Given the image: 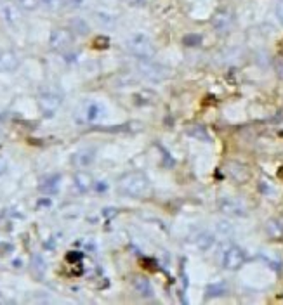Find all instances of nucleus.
Wrapping results in <instances>:
<instances>
[{
  "mask_svg": "<svg viewBox=\"0 0 283 305\" xmlns=\"http://www.w3.org/2000/svg\"><path fill=\"white\" fill-rule=\"evenodd\" d=\"M116 189L127 198H144L149 191V177L141 170L127 172L118 179Z\"/></svg>",
  "mask_w": 283,
  "mask_h": 305,
  "instance_id": "obj_1",
  "label": "nucleus"
},
{
  "mask_svg": "<svg viewBox=\"0 0 283 305\" xmlns=\"http://www.w3.org/2000/svg\"><path fill=\"white\" fill-rule=\"evenodd\" d=\"M127 49L132 56L137 57V59H151L155 56V45H153V40L149 39L144 33H132L127 39Z\"/></svg>",
  "mask_w": 283,
  "mask_h": 305,
  "instance_id": "obj_2",
  "label": "nucleus"
},
{
  "mask_svg": "<svg viewBox=\"0 0 283 305\" xmlns=\"http://www.w3.org/2000/svg\"><path fill=\"white\" fill-rule=\"evenodd\" d=\"M61 104H63V94L59 90L49 89L39 96V108L44 117H54L56 111L61 108Z\"/></svg>",
  "mask_w": 283,
  "mask_h": 305,
  "instance_id": "obj_3",
  "label": "nucleus"
},
{
  "mask_svg": "<svg viewBox=\"0 0 283 305\" xmlns=\"http://www.w3.org/2000/svg\"><path fill=\"white\" fill-rule=\"evenodd\" d=\"M217 208L224 215L230 217H247L248 215V207L238 198L231 196H223L217 200Z\"/></svg>",
  "mask_w": 283,
  "mask_h": 305,
  "instance_id": "obj_4",
  "label": "nucleus"
},
{
  "mask_svg": "<svg viewBox=\"0 0 283 305\" xmlns=\"http://www.w3.org/2000/svg\"><path fill=\"white\" fill-rule=\"evenodd\" d=\"M137 69H139L141 75L149 82H162L169 77L167 69H165L164 66L153 63L151 59H139V63H137Z\"/></svg>",
  "mask_w": 283,
  "mask_h": 305,
  "instance_id": "obj_5",
  "label": "nucleus"
},
{
  "mask_svg": "<svg viewBox=\"0 0 283 305\" xmlns=\"http://www.w3.org/2000/svg\"><path fill=\"white\" fill-rule=\"evenodd\" d=\"M73 44V33L66 28H56V30L51 31V36H49V45H51L52 51L63 52L66 49H70Z\"/></svg>",
  "mask_w": 283,
  "mask_h": 305,
  "instance_id": "obj_6",
  "label": "nucleus"
},
{
  "mask_svg": "<svg viewBox=\"0 0 283 305\" xmlns=\"http://www.w3.org/2000/svg\"><path fill=\"white\" fill-rule=\"evenodd\" d=\"M245 263V251L240 246H228L223 253V265L228 271H238Z\"/></svg>",
  "mask_w": 283,
  "mask_h": 305,
  "instance_id": "obj_7",
  "label": "nucleus"
},
{
  "mask_svg": "<svg viewBox=\"0 0 283 305\" xmlns=\"http://www.w3.org/2000/svg\"><path fill=\"white\" fill-rule=\"evenodd\" d=\"M235 24V12L231 9H219L212 16V28L217 33H228Z\"/></svg>",
  "mask_w": 283,
  "mask_h": 305,
  "instance_id": "obj_8",
  "label": "nucleus"
},
{
  "mask_svg": "<svg viewBox=\"0 0 283 305\" xmlns=\"http://www.w3.org/2000/svg\"><path fill=\"white\" fill-rule=\"evenodd\" d=\"M132 288L136 290L137 295L144 296V298H149V296H153V293H155L153 284L146 276H134V279H132Z\"/></svg>",
  "mask_w": 283,
  "mask_h": 305,
  "instance_id": "obj_9",
  "label": "nucleus"
},
{
  "mask_svg": "<svg viewBox=\"0 0 283 305\" xmlns=\"http://www.w3.org/2000/svg\"><path fill=\"white\" fill-rule=\"evenodd\" d=\"M96 160V149L92 147H85V149H80L73 155V165L77 168H87L94 163Z\"/></svg>",
  "mask_w": 283,
  "mask_h": 305,
  "instance_id": "obj_10",
  "label": "nucleus"
},
{
  "mask_svg": "<svg viewBox=\"0 0 283 305\" xmlns=\"http://www.w3.org/2000/svg\"><path fill=\"white\" fill-rule=\"evenodd\" d=\"M19 66V57L12 51H0V71H14Z\"/></svg>",
  "mask_w": 283,
  "mask_h": 305,
  "instance_id": "obj_11",
  "label": "nucleus"
},
{
  "mask_svg": "<svg viewBox=\"0 0 283 305\" xmlns=\"http://www.w3.org/2000/svg\"><path fill=\"white\" fill-rule=\"evenodd\" d=\"M266 234H268L271 240H281L283 238V218L281 217H273L266 222L264 225Z\"/></svg>",
  "mask_w": 283,
  "mask_h": 305,
  "instance_id": "obj_12",
  "label": "nucleus"
},
{
  "mask_svg": "<svg viewBox=\"0 0 283 305\" xmlns=\"http://www.w3.org/2000/svg\"><path fill=\"white\" fill-rule=\"evenodd\" d=\"M73 182H75V187H77L80 193H87L90 187H94L92 177L87 174L85 170H78L73 177Z\"/></svg>",
  "mask_w": 283,
  "mask_h": 305,
  "instance_id": "obj_13",
  "label": "nucleus"
},
{
  "mask_svg": "<svg viewBox=\"0 0 283 305\" xmlns=\"http://www.w3.org/2000/svg\"><path fill=\"white\" fill-rule=\"evenodd\" d=\"M0 16L6 19L7 23H16L19 19V6L12 2H6L0 6Z\"/></svg>",
  "mask_w": 283,
  "mask_h": 305,
  "instance_id": "obj_14",
  "label": "nucleus"
},
{
  "mask_svg": "<svg viewBox=\"0 0 283 305\" xmlns=\"http://www.w3.org/2000/svg\"><path fill=\"white\" fill-rule=\"evenodd\" d=\"M59 182H61V175L47 177V179H44L42 184H40V191L45 193V195H54V193H57V189H59Z\"/></svg>",
  "mask_w": 283,
  "mask_h": 305,
  "instance_id": "obj_15",
  "label": "nucleus"
},
{
  "mask_svg": "<svg viewBox=\"0 0 283 305\" xmlns=\"http://www.w3.org/2000/svg\"><path fill=\"white\" fill-rule=\"evenodd\" d=\"M195 245H197L198 250L207 251L214 245V236H212L210 233H207V231H202V233H198L197 236H195Z\"/></svg>",
  "mask_w": 283,
  "mask_h": 305,
  "instance_id": "obj_16",
  "label": "nucleus"
},
{
  "mask_svg": "<svg viewBox=\"0 0 283 305\" xmlns=\"http://www.w3.org/2000/svg\"><path fill=\"white\" fill-rule=\"evenodd\" d=\"M186 134L190 135V137H193V139H197V141H210V135H209V132H207V129L205 127H202V125H191L188 130H186Z\"/></svg>",
  "mask_w": 283,
  "mask_h": 305,
  "instance_id": "obj_17",
  "label": "nucleus"
},
{
  "mask_svg": "<svg viewBox=\"0 0 283 305\" xmlns=\"http://www.w3.org/2000/svg\"><path fill=\"white\" fill-rule=\"evenodd\" d=\"M101 117H103V108H101L99 104H96V102H90V104L87 106V109H85V118H87V122L94 123V122H98Z\"/></svg>",
  "mask_w": 283,
  "mask_h": 305,
  "instance_id": "obj_18",
  "label": "nucleus"
},
{
  "mask_svg": "<svg viewBox=\"0 0 283 305\" xmlns=\"http://www.w3.org/2000/svg\"><path fill=\"white\" fill-rule=\"evenodd\" d=\"M182 44H184L186 47H195V45L202 44V36L195 35V33H190V35H186L184 39H182Z\"/></svg>",
  "mask_w": 283,
  "mask_h": 305,
  "instance_id": "obj_19",
  "label": "nucleus"
},
{
  "mask_svg": "<svg viewBox=\"0 0 283 305\" xmlns=\"http://www.w3.org/2000/svg\"><path fill=\"white\" fill-rule=\"evenodd\" d=\"M16 4H18L21 9L33 11V9H37V7L40 6V0H16Z\"/></svg>",
  "mask_w": 283,
  "mask_h": 305,
  "instance_id": "obj_20",
  "label": "nucleus"
},
{
  "mask_svg": "<svg viewBox=\"0 0 283 305\" xmlns=\"http://www.w3.org/2000/svg\"><path fill=\"white\" fill-rule=\"evenodd\" d=\"M61 4H63V0H40V6H44L45 9H49V11L59 9Z\"/></svg>",
  "mask_w": 283,
  "mask_h": 305,
  "instance_id": "obj_21",
  "label": "nucleus"
},
{
  "mask_svg": "<svg viewBox=\"0 0 283 305\" xmlns=\"http://www.w3.org/2000/svg\"><path fill=\"white\" fill-rule=\"evenodd\" d=\"M217 231L221 234H231L233 233V227L228 222H219V225H217Z\"/></svg>",
  "mask_w": 283,
  "mask_h": 305,
  "instance_id": "obj_22",
  "label": "nucleus"
},
{
  "mask_svg": "<svg viewBox=\"0 0 283 305\" xmlns=\"http://www.w3.org/2000/svg\"><path fill=\"white\" fill-rule=\"evenodd\" d=\"M276 18L280 19V23L283 24V0H278L276 4Z\"/></svg>",
  "mask_w": 283,
  "mask_h": 305,
  "instance_id": "obj_23",
  "label": "nucleus"
},
{
  "mask_svg": "<svg viewBox=\"0 0 283 305\" xmlns=\"http://www.w3.org/2000/svg\"><path fill=\"white\" fill-rule=\"evenodd\" d=\"M101 182H103V180H101ZM101 182H94V187L98 189V191H106L108 184H101Z\"/></svg>",
  "mask_w": 283,
  "mask_h": 305,
  "instance_id": "obj_24",
  "label": "nucleus"
},
{
  "mask_svg": "<svg viewBox=\"0 0 283 305\" xmlns=\"http://www.w3.org/2000/svg\"><path fill=\"white\" fill-rule=\"evenodd\" d=\"M7 170V162L4 158H0V174H6Z\"/></svg>",
  "mask_w": 283,
  "mask_h": 305,
  "instance_id": "obj_25",
  "label": "nucleus"
},
{
  "mask_svg": "<svg viewBox=\"0 0 283 305\" xmlns=\"http://www.w3.org/2000/svg\"><path fill=\"white\" fill-rule=\"evenodd\" d=\"M278 73H280V75L283 77V61H280V63H278Z\"/></svg>",
  "mask_w": 283,
  "mask_h": 305,
  "instance_id": "obj_26",
  "label": "nucleus"
},
{
  "mask_svg": "<svg viewBox=\"0 0 283 305\" xmlns=\"http://www.w3.org/2000/svg\"><path fill=\"white\" fill-rule=\"evenodd\" d=\"M2 137H4V135H2V132H0V141H2Z\"/></svg>",
  "mask_w": 283,
  "mask_h": 305,
  "instance_id": "obj_27",
  "label": "nucleus"
}]
</instances>
